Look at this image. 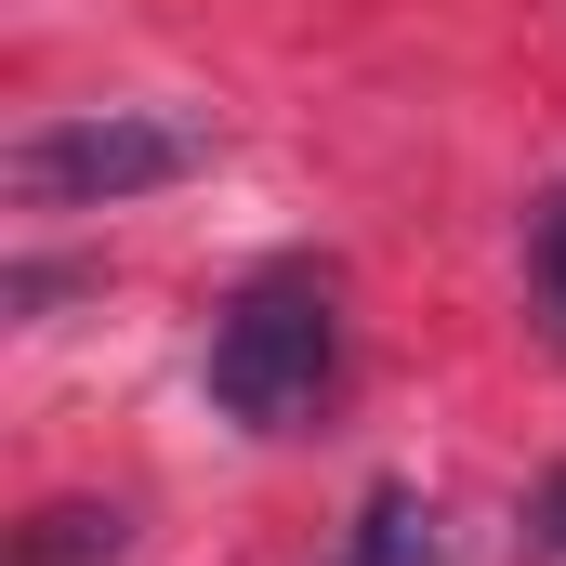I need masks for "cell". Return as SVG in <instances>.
Segmentation results:
<instances>
[{
  "label": "cell",
  "instance_id": "3",
  "mask_svg": "<svg viewBox=\"0 0 566 566\" xmlns=\"http://www.w3.org/2000/svg\"><path fill=\"white\" fill-rule=\"evenodd\" d=\"M119 541H133L119 501H40V514L13 527V554H0V566H119Z\"/></svg>",
  "mask_w": 566,
  "mask_h": 566
},
{
  "label": "cell",
  "instance_id": "4",
  "mask_svg": "<svg viewBox=\"0 0 566 566\" xmlns=\"http://www.w3.org/2000/svg\"><path fill=\"white\" fill-rule=\"evenodd\" d=\"M329 566H448V541H434V501H409V488H369L356 501V541Z\"/></svg>",
  "mask_w": 566,
  "mask_h": 566
},
{
  "label": "cell",
  "instance_id": "6",
  "mask_svg": "<svg viewBox=\"0 0 566 566\" xmlns=\"http://www.w3.org/2000/svg\"><path fill=\"white\" fill-rule=\"evenodd\" d=\"M541 303H554V329H566V198L541 211Z\"/></svg>",
  "mask_w": 566,
  "mask_h": 566
},
{
  "label": "cell",
  "instance_id": "2",
  "mask_svg": "<svg viewBox=\"0 0 566 566\" xmlns=\"http://www.w3.org/2000/svg\"><path fill=\"white\" fill-rule=\"evenodd\" d=\"M198 158H211L198 119L93 106V119H40V133H13L0 185H13V211H106V198H145V185H185Z\"/></svg>",
  "mask_w": 566,
  "mask_h": 566
},
{
  "label": "cell",
  "instance_id": "5",
  "mask_svg": "<svg viewBox=\"0 0 566 566\" xmlns=\"http://www.w3.org/2000/svg\"><path fill=\"white\" fill-rule=\"evenodd\" d=\"M527 554H541V566H566V461L541 474V501H527Z\"/></svg>",
  "mask_w": 566,
  "mask_h": 566
},
{
  "label": "cell",
  "instance_id": "1",
  "mask_svg": "<svg viewBox=\"0 0 566 566\" xmlns=\"http://www.w3.org/2000/svg\"><path fill=\"white\" fill-rule=\"evenodd\" d=\"M343 382V290L316 264H264L211 316V409L238 434H303Z\"/></svg>",
  "mask_w": 566,
  "mask_h": 566
}]
</instances>
